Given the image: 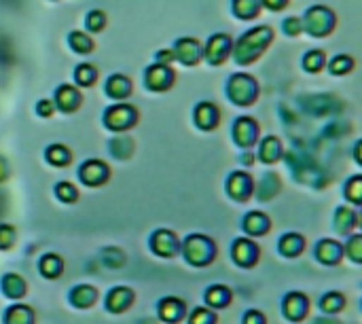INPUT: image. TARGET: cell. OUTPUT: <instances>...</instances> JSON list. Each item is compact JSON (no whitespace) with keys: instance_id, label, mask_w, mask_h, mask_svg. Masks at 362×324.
Wrapping results in <instances>:
<instances>
[{"instance_id":"cell-1","label":"cell","mask_w":362,"mask_h":324,"mask_svg":"<svg viewBox=\"0 0 362 324\" xmlns=\"http://www.w3.org/2000/svg\"><path fill=\"white\" fill-rule=\"evenodd\" d=\"M185 256L191 265L195 267H206L214 261L216 256V246L212 239L204 237V235H191L185 242Z\"/></svg>"},{"instance_id":"cell-2","label":"cell","mask_w":362,"mask_h":324,"mask_svg":"<svg viewBox=\"0 0 362 324\" xmlns=\"http://www.w3.org/2000/svg\"><path fill=\"white\" fill-rule=\"evenodd\" d=\"M282 311L290 322H301L307 318L309 311V299L303 292H288L282 303Z\"/></svg>"},{"instance_id":"cell-3","label":"cell","mask_w":362,"mask_h":324,"mask_svg":"<svg viewBox=\"0 0 362 324\" xmlns=\"http://www.w3.org/2000/svg\"><path fill=\"white\" fill-rule=\"evenodd\" d=\"M231 254H233V261H235L237 265H242V267H252V265L256 263V258H258V248H256V244H254L252 239H244V237H242V239H235Z\"/></svg>"},{"instance_id":"cell-4","label":"cell","mask_w":362,"mask_h":324,"mask_svg":"<svg viewBox=\"0 0 362 324\" xmlns=\"http://www.w3.org/2000/svg\"><path fill=\"white\" fill-rule=\"evenodd\" d=\"M187 313V305L182 299L178 297H166L161 299L159 303V318L168 324H174V322H180Z\"/></svg>"},{"instance_id":"cell-5","label":"cell","mask_w":362,"mask_h":324,"mask_svg":"<svg viewBox=\"0 0 362 324\" xmlns=\"http://www.w3.org/2000/svg\"><path fill=\"white\" fill-rule=\"evenodd\" d=\"M151 248H153V252L157 254V256H174L176 252H178V239H176V235L172 233V231H166V229H161V231H157L155 235H153V239H151Z\"/></svg>"},{"instance_id":"cell-6","label":"cell","mask_w":362,"mask_h":324,"mask_svg":"<svg viewBox=\"0 0 362 324\" xmlns=\"http://www.w3.org/2000/svg\"><path fill=\"white\" fill-rule=\"evenodd\" d=\"M132 303H134V290L125 288V286H115L106 297V309L113 313L125 311Z\"/></svg>"},{"instance_id":"cell-7","label":"cell","mask_w":362,"mask_h":324,"mask_svg":"<svg viewBox=\"0 0 362 324\" xmlns=\"http://www.w3.org/2000/svg\"><path fill=\"white\" fill-rule=\"evenodd\" d=\"M108 178V170L100 161H89L81 168V180L89 187H98Z\"/></svg>"},{"instance_id":"cell-8","label":"cell","mask_w":362,"mask_h":324,"mask_svg":"<svg viewBox=\"0 0 362 324\" xmlns=\"http://www.w3.org/2000/svg\"><path fill=\"white\" fill-rule=\"evenodd\" d=\"M341 254H343V248L337 242H332V239H322L318 244V248H316V256L324 265H337Z\"/></svg>"},{"instance_id":"cell-9","label":"cell","mask_w":362,"mask_h":324,"mask_svg":"<svg viewBox=\"0 0 362 324\" xmlns=\"http://www.w3.org/2000/svg\"><path fill=\"white\" fill-rule=\"evenodd\" d=\"M96 297H98L96 288L87 286V284H81V286H77V288L70 290V303H73L75 307H81V309L94 305V303H96Z\"/></svg>"},{"instance_id":"cell-10","label":"cell","mask_w":362,"mask_h":324,"mask_svg":"<svg viewBox=\"0 0 362 324\" xmlns=\"http://www.w3.org/2000/svg\"><path fill=\"white\" fill-rule=\"evenodd\" d=\"M26 282H24V278L22 275H18V273H7L5 278H3V292L9 297V299H22L24 294H26Z\"/></svg>"},{"instance_id":"cell-11","label":"cell","mask_w":362,"mask_h":324,"mask_svg":"<svg viewBox=\"0 0 362 324\" xmlns=\"http://www.w3.org/2000/svg\"><path fill=\"white\" fill-rule=\"evenodd\" d=\"M206 303L210 307H214V309L225 307V305L231 303V290L227 286H223V284H214V286H210L206 290Z\"/></svg>"},{"instance_id":"cell-12","label":"cell","mask_w":362,"mask_h":324,"mask_svg":"<svg viewBox=\"0 0 362 324\" xmlns=\"http://www.w3.org/2000/svg\"><path fill=\"white\" fill-rule=\"evenodd\" d=\"M5 324H35V311L28 305H13L5 313Z\"/></svg>"},{"instance_id":"cell-13","label":"cell","mask_w":362,"mask_h":324,"mask_svg":"<svg viewBox=\"0 0 362 324\" xmlns=\"http://www.w3.org/2000/svg\"><path fill=\"white\" fill-rule=\"evenodd\" d=\"M305 248V239L299 233H288L280 239V252L284 256H297Z\"/></svg>"},{"instance_id":"cell-14","label":"cell","mask_w":362,"mask_h":324,"mask_svg":"<svg viewBox=\"0 0 362 324\" xmlns=\"http://www.w3.org/2000/svg\"><path fill=\"white\" fill-rule=\"evenodd\" d=\"M250 178L248 174H233L231 182H229V191L235 199H248V193H250Z\"/></svg>"},{"instance_id":"cell-15","label":"cell","mask_w":362,"mask_h":324,"mask_svg":"<svg viewBox=\"0 0 362 324\" xmlns=\"http://www.w3.org/2000/svg\"><path fill=\"white\" fill-rule=\"evenodd\" d=\"M244 225H246V231L252 233V235H263V233L269 231V218L265 214H261V212L248 214L246 220H244Z\"/></svg>"},{"instance_id":"cell-16","label":"cell","mask_w":362,"mask_h":324,"mask_svg":"<svg viewBox=\"0 0 362 324\" xmlns=\"http://www.w3.org/2000/svg\"><path fill=\"white\" fill-rule=\"evenodd\" d=\"M39 269H41L43 275H47L49 280H54V278H58V275L62 273L64 263H62V258H60L58 254H45V256L41 258Z\"/></svg>"},{"instance_id":"cell-17","label":"cell","mask_w":362,"mask_h":324,"mask_svg":"<svg viewBox=\"0 0 362 324\" xmlns=\"http://www.w3.org/2000/svg\"><path fill=\"white\" fill-rule=\"evenodd\" d=\"M343 305H345V299H343V294L341 292H328V294H324L322 299H320V309L328 316H332V313H339L341 309H343Z\"/></svg>"},{"instance_id":"cell-18","label":"cell","mask_w":362,"mask_h":324,"mask_svg":"<svg viewBox=\"0 0 362 324\" xmlns=\"http://www.w3.org/2000/svg\"><path fill=\"white\" fill-rule=\"evenodd\" d=\"M335 225H337V229H339L341 233H345V231H349L351 227H356V214H354L351 210H347V208H339L337 218H335Z\"/></svg>"},{"instance_id":"cell-19","label":"cell","mask_w":362,"mask_h":324,"mask_svg":"<svg viewBox=\"0 0 362 324\" xmlns=\"http://www.w3.org/2000/svg\"><path fill=\"white\" fill-rule=\"evenodd\" d=\"M216 313L212 309H206V307H197L193 309L191 318H189V324H216Z\"/></svg>"},{"instance_id":"cell-20","label":"cell","mask_w":362,"mask_h":324,"mask_svg":"<svg viewBox=\"0 0 362 324\" xmlns=\"http://www.w3.org/2000/svg\"><path fill=\"white\" fill-rule=\"evenodd\" d=\"M47 157H49V161L54 166H66L70 161V155H68V151L64 147H51L49 153H47Z\"/></svg>"},{"instance_id":"cell-21","label":"cell","mask_w":362,"mask_h":324,"mask_svg":"<svg viewBox=\"0 0 362 324\" xmlns=\"http://www.w3.org/2000/svg\"><path fill=\"white\" fill-rule=\"evenodd\" d=\"M360 248H362V237L360 235H356V237H351V242L347 244V248H345V254L354 261V263H360V258H362V254H360Z\"/></svg>"},{"instance_id":"cell-22","label":"cell","mask_w":362,"mask_h":324,"mask_svg":"<svg viewBox=\"0 0 362 324\" xmlns=\"http://www.w3.org/2000/svg\"><path fill=\"white\" fill-rule=\"evenodd\" d=\"M56 193H58V197H60V199H64V201H75V199L79 197V195H77L79 191H77L73 185H68V182L58 185V187H56Z\"/></svg>"},{"instance_id":"cell-23","label":"cell","mask_w":362,"mask_h":324,"mask_svg":"<svg viewBox=\"0 0 362 324\" xmlns=\"http://www.w3.org/2000/svg\"><path fill=\"white\" fill-rule=\"evenodd\" d=\"M15 233L9 225H0V248H11Z\"/></svg>"},{"instance_id":"cell-24","label":"cell","mask_w":362,"mask_h":324,"mask_svg":"<svg viewBox=\"0 0 362 324\" xmlns=\"http://www.w3.org/2000/svg\"><path fill=\"white\" fill-rule=\"evenodd\" d=\"M244 324H267V320H265V316L258 309H250L244 316Z\"/></svg>"},{"instance_id":"cell-25","label":"cell","mask_w":362,"mask_h":324,"mask_svg":"<svg viewBox=\"0 0 362 324\" xmlns=\"http://www.w3.org/2000/svg\"><path fill=\"white\" fill-rule=\"evenodd\" d=\"M358 185H360V178H354L351 182H349V187H351V193H347L356 204L360 201V193H358Z\"/></svg>"},{"instance_id":"cell-26","label":"cell","mask_w":362,"mask_h":324,"mask_svg":"<svg viewBox=\"0 0 362 324\" xmlns=\"http://www.w3.org/2000/svg\"><path fill=\"white\" fill-rule=\"evenodd\" d=\"M316 324H339V322H335V320H328V318H318V320H316Z\"/></svg>"}]
</instances>
